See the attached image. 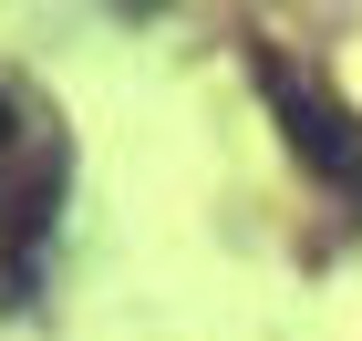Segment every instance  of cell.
<instances>
[{"label": "cell", "mask_w": 362, "mask_h": 341, "mask_svg": "<svg viewBox=\"0 0 362 341\" xmlns=\"http://www.w3.org/2000/svg\"><path fill=\"white\" fill-rule=\"evenodd\" d=\"M259 83H269V104H279L290 155H300V166H321L332 186H352V176H362V135H352V114H341L321 83H300L290 62H259Z\"/></svg>", "instance_id": "1"}, {"label": "cell", "mask_w": 362, "mask_h": 341, "mask_svg": "<svg viewBox=\"0 0 362 341\" xmlns=\"http://www.w3.org/2000/svg\"><path fill=\"white\" fill-rule=\"evenodd\" d=\"M21 124H31V114H21V93L0 83V155H11V145H21Z\"/></svg>", "instance_id": "2"}, {"label": "cell", "mask_w": 362, "mask_h": 341, "mask_svg": "<svg viewBox=\"0 0 362 341\" xmlns=\"http://www.w3.org/2000/svg\"><path fill=\"white\" fill-rule=\"evenodd\" d=\"M352 197H362V176H352Z\"/></svg>", "instance_id": "3"}]
</instances>
